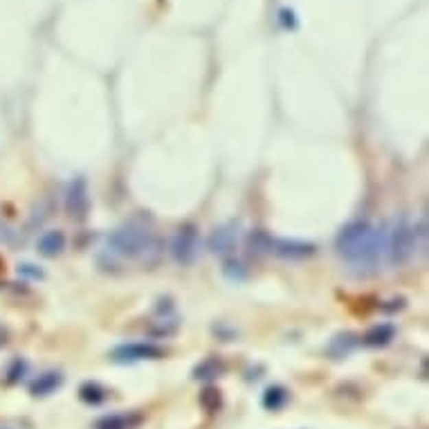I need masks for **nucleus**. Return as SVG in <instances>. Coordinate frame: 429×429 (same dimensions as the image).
Returning a JSON list of instances; mask_svg holds the SVG:
<instances>
[{
    "label": "nucleus",
    "instance_id": "obj_1",
    "mask_svg": "<svg viewBox=\"0 0 429 429\" xmlns=\"http://www.w3.org/2000/svg\"><path fill=\"white\" fill-rule=\"evenodd\" d=\"M386 232L371 225L369 220H353L337 234V252L351 266H375L384 254Z\"/></svg>",
    "mask_w": 429,
    "mask_h": 429
},
{
    "label": "nucleus",
    "instance_id": "obj_2",
    "mask_svg": "<svg viewBox=\"0 0 429 429\" xmlns=\"http://www.w3.org/2000/svg\"><path fill=\"white\" fill-rule=\"evenodd\" d=\"M108 243L113 247V252L119 254V257L144 261V263L155 261L160 257V250H162L160 238L155 236L151 229L137 225V222H130V225L115 229L108 238Z\"/></svg>",
    "mask_w": 429,
    "mask_h": 429
},
{
    "label": "nucleus",
    "instance_id": "obj_3",
    "mask_svg": "<svg viewBox=\"0 0 429 429\" xmlns=\"http://www.w3.org/2000/svg\"><path fill=\"white\" fill-rule=\"evenodd\" d=\"M423 241H425V225L416 227L407 220H400L384 236V254L393 266H402V263L414 259V254Z\"/></svg>",
    "mask_w": 429,
    "mask_h": 429
},
{
    "label": "nucleus",
    "instance_id": "obj_4",
    "mask_svg": "<svg viewBox=\"0 0 429 429\" xmlns=\"http://www.w3.org/2000/svg\"><path fill=\"white\" fill-rule=\"evenodd\" d=\"M198 247H200V241H198V229L192 222H187L176 232L171 241V257L176 259L178 263H194L198 257Z\"/></svg>",
    "mask_w": 429,
    "mask_h": 429
},
{
    "label": "nucleus",
    "instance_id": "obj_5",
    "mask_svg": "<svg viewBox=\"0 0 429 429\" xmlns=\"http://www.w3.org/2000/svg\"><path fill=\"white\" fill-rule=\"evenodd\" d=\"M65 209L72 218H86L90 209V196L84 178H77L70 183L68 192H65Z\"/></svg>",
    "mask_w": 429,
    "mask_h": 429
},
{
    "label": "nucleus",
    "instance_id": "obj_6",
    "mask_svg": "<svg viewBox=\"0 0 429 429\" xmlns=\"http://www.w3.org/2000/svg\"><path fill=\"white\" fill-rule=\"evenodd\" d=\"M162 356V349L146 342H130L121 344L113 351V360L117 362H139V360H155Z\"/></svg>",
    "mask_w": 429,
    "mask_h": 429
},
{
    "label": "nucleus",
    "instance_id": "obj_7",
    "mask_svg": "<svg viewBox=\"0 0 429 429\" xmlns=\"http://www.w3.org/2000/svg\"><path fill=\"white\" fill-rule=\"evenodd\" d=\"M315 252V245L303 241H290V238H275L270 236L268 241V254H277L283 259H306Z\"/></svg>",
    "mask_w": 429,
    "mask_h": 429
},
{
    "label": "nucleus",
    "instance_id": "obj_8",
    "mask_svg": "<svg viewBox=\"0 0 429 429\" xmlns=\"http://www.w3.org/2000/svg\"><path fill=\"white\" fill-rule=\"evenodd\" d=\"M207 247L213 254H229L236 250V229L234 225L218 227L216 232L209 236Z\"/></svg>",
    "mask_w": 429,
    "mask_h": 429
},
{
    "label": "nucleus",
    "instance_id": "obj_9",
    "mask_svg": "<svg viewBox=\"0 0 429 429\" xmlns=\"http://www.w3.org/2000/svg\"><path fill=\"white\" fill-rule=\"evenodd\" d=\"M36 247L43 257H56V254H61L63 247H65V234L61 232V229H49V232H43L38 236Z\"/></svg>",
    "mask_w": 429,
    "mask_h": 429
},
{
    "label": "nucleus",
    "instance_id": "obj_10",
    "mask_svg": "<svg viewBox=\"0 0 429 429\" xmlns=\"http://www.w3.org/2000/svg\"><path fill=\"white\" fill-rule=\"evenodd\" d=\"M142 423V416L139 414H113V416H104L102 420H97V429H135Z\"/></svg>",
    "mask_w": 429,
    "mask_h": 429
},
{
    "label": "nucleus",
    "instance_id": "obj_11",
    "mask_svg": "<svg viewBox=\"0 0 429 429\" xmlns=\"http://www.w3.org/2000/svg\"><path fill=\"white\" fill-rule=\"evenodd\" d=\"M393 335H395V328L391 324H378V326H373L364 335V344H369V346H384V344H389L393 340Z\"/></svg>",
    "mask_w": 429,
    "mask_h": 429
},
{
    "label": "nucleus",
    "instance_id": "obj_12",
    "mask_svg": "<svg viewBox=\"0 0 429 429\" xmlns=\"http://www.w3.org/2000/svg\"><path fill=\"white\" fill-rule=\"evenodd\" d=\"M61 373H43L38 375V380H34V384H32V393L34 395H47L52 393L56 386L61 384Z\"/></svg>",
    "mask_w": 429,
    "mask_h": 429
},
{
    "label": "nucleus",
    "instance_id": "obj_13",
    "mask_svg": "<svg viewBox=\"0 0 429 429\" xmlns=\"http://www.w3.org/2000/svg\"><path fill=\"white\" fill-rule=\"evenodd\" d=\"M286 391L281 389V386H275V389H268L266 391V398H263V405H266L268 409H279L286 402Z\"/></svg>",
    "mask_w": 429,
    "mask_h": 429
},
{
    "label": "nucleus",
    "instance_id": "obj_14",
    "mask_svg": "<svg viewBox=\"0 0 429 429\" xmlns=\"http://www.w3.org/2000/svg\"><path fill=\"white\" fill-rule=\"evenodd\" d=\"M81 398H84L86 402H102L106 398V391L102 389V386H97V384H84L81 386Z\"/></svg>",
    "mask_w": 429,
    "mask_h": 429
},
{
    "label": "nucleus",
    "instance_id": "obj_15",
    "mask_svg": "<svg viewBox=\"0 0 429 429\" xmlns=\"http://www.w3.org/2000/svg\"><path fill=\"white\" fill-rule=\"evenodd\" d=\"M220 373L218 360H205L200 367L196 369V378H216Z\"/></svg>",
    "mask_w": 429,
    "mask_h": 429
},
{
    "label": "nucleus",
    "instance_id": "obj_16",
    "mask_svg": "<svg viewBox=\"0 0 429 429\" xmlns=\"http://www.w3.org/2000/svg\"><path fill=\"white\" fill-rule=\"evenodd\" d=\"M0 429H5V427H0Z\"/></svg>",
    "mask_w": 429,
    "mask_h": 429
}]
</instances>
